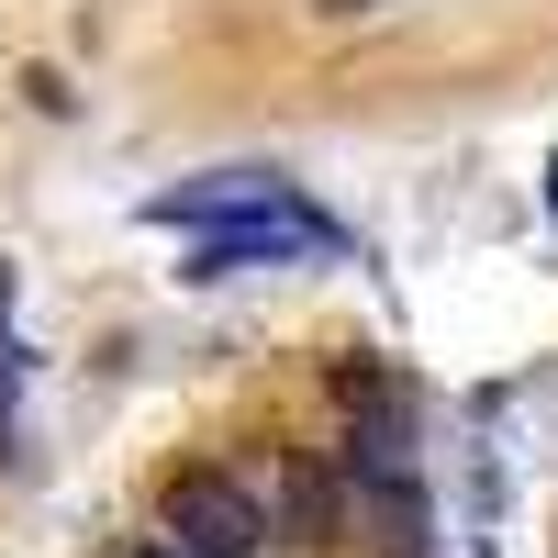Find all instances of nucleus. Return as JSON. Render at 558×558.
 Returning <instances> with one entry per match:
<instances>
[{
  "label": "nucleus",
  "instance_id": "nucleus-3",
  "mask_svg": "<svg viewBox=\"0 0 558 558\" xmlns=\"http://www.w3.org/2000/svg\"><path fill=\"white\" fill-rule=\"evenodd\" d=\"M291 179L279 168H213V179H191V191H157L146 202V223H179V235H213V223H235V213H268Z\"/></svg>",
  "mask_w": 558,
  "mask_h": 558
},
{
  "label": "nucleus",
  "instance_id": "nucleus-1",
  "mask_svg": "<svg viewBox=\"0 0 558 558\" xmlns=\"http://www.w3.org/2000/svg\"><path fill=\"white\" fill-rule=\"evenodd\" d=\"M157 547H179V558H257L268 547V502L235 470H179L157 492Z\"/></svg>",
  "mask_w": 558,
  "mask_h": 558
},
{
  "label": "nucleus",
  "instance_id": "nucleus-2",
  "mask_svg": "<svg viewBox=\"0 0 558 558\" xmlns=\"http://www.w3.org/2000/svg\"><path fill=\"white\" fill-rule=\"evenodd\" d=\"M336 246H347V223H336V213H313L302 191H279L268 213L213 223V235L191 246V279H235V268H268V257H336Z\"/></svg>",
  "mask_w": 558,
  "mask_h": 558
},
{
  "label": "nucleus",
  "instance_id": "nucleus-4",
  "mask_svg": "<svg viewBox=\"0 0 558 558\" xmlns=\"http://www.w3.org/2000/svg\"><path fill=\"white\" fill-rule=\"evenodd\" d=\"M324 12H347V23H357V12H391V0H324Z\"/></svg>",
  "mask_w": 558,
  "mask_h": 558
}]
</instances>
